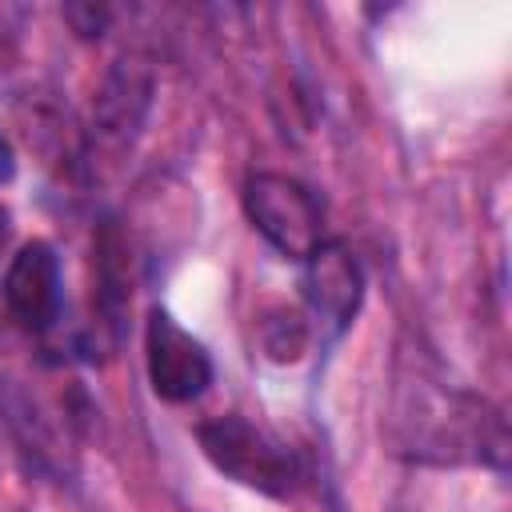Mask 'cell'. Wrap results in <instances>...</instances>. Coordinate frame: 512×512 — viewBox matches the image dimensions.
<instances>
[{"mask_svg": "<svg viewBox=\"0 0 512 512\" xmlns=\"http://www.w3.org/2000/svg\"><path fill=\"white\" fill-rule=\"evenodd\" d=\"M12 172H16V152H12V144L0 136V184H8Z\"/></svg>", "mask_w": 512, "mask_h": 512, "instance_id": "cell-8", "label": "cell"}, {"mask_svg": "<svg viewBox=\"0 0 512 512\" xmlns=\"http://www.w3.org/2000/svg\"><path fill=\"white\" fill-rule=\"evenodd\" d=\"M144 356H148V380L160 400L184 404L196 400L212 384V356L196 336H188L168 312H152L144 328Z\"/></svg>", "mask_w": 512, "mask_h": 512, "instance_id": "cell-3", "label": "cell"}, {"mask_svg": "<svg viewBox=\"0 0 512 512\" xmlns=\"http://www.w3.org/2000/svg\"><path fill=\"white\" fill-rule=\"evenodd\" d=\"M0 240H4V216H0Z\"/></svg>", "mask_w": 512, "mask_h": 512, "instance_id": "cell-9", "label": "cell"}, {"mask_svg": "<svg viewBox=\"0 0 512 512\" xmlns=\"http://www.w3.org/2000/svg\"><path fill=\"white\" fill-rule=\"evenodd\" d=\"M152 104V72L144 60L124 56L104 76L96 100H92V140L108 152H120L136 140L144 116Z\"/></svg>", "mask_w": 512, "mask_h": 512, "instance_id": "cell-5", "label": "cell"}, {"mask_svg": "<svg viewBox=\"0 0 512 512\" xmlns=\"http://www.w3.org/2000/svg\"><path fill=\"white\" fill-rule=\"evenodd\" d=\"M304 300L324 332H344L364 300L360 260L340 240H320L304 260Z\"/></svg>", "mask_w": 512, "mask_h": 512, "instance_id": "cell-4", "label": "cell"}, {"mask_svg": "<svg viewBox=\"0 0 512 512\" xmlns=\"http://www.w3.org/2000/svg\"><path fill=\"white\" fill-rule=\"evenodd\" d=\"M244 212L252 228L288 260H308V252L324 240V212L316 196L280 172H256L244 184Z\"/></svg>", "mask_w": 512, "mask_h": 512, "instance_id": "cell-2", "label": "cell"}, {"mask_svg": "<svg viewBox=\"0 0 512 512\" xmlns=\"http://www.w3.org/2000/svg\"><path fill=\"white\" fill-rule=\"evenodd\" d=\"M64 16L72 20V28H76L80 36H100L104 24L112 20V12H108L104 4H72V8H64Z\"/></svg>", "mask_w": 512, "mask_h": 512, "instance_id": "cell-7", "label": "cell"}, {"mask_svg": "<svg viewBox=\"0 0 512 512\" xmlns=\"http://www.w3.org/2000/svg\"><path fill=\"white\" fill-rule=\"evenodd\" d=\"M204 456L244 488L264 496H288L300 480V464L288 444L244 416H216L196 428Z\"/></svg>", "mask_w": 512, "mask_h": 512, "instance_id": "cell-1", "label": "cell"}, {"mask_svg": "<svg viewBox=\"0 0 512 512\" xmlns=\"http://www.w3.org/2000/svg\"><path fill=\"white\" fill-rule=\"evenodd\" d=\"M4 300L28 332H44L60 316V260L44 240H32L12 256L4 272Z\"/></svg>", "mask_w": 512, "mask_h": 512, "instance_id": "cell-6", "label": "cell"}]
</instances>
